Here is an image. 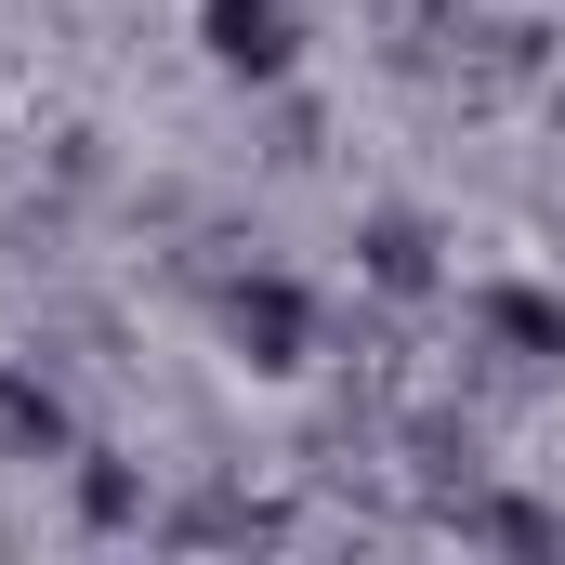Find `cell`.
<instances>
[{
  "mask_svg": "<svg viewBox=\"0 0 565 565\" xmlns=\"http://www.w3.org/2000/svg\"><path fill=\"white\" fill-rule=\"evenodd\" d=\"M237 355H250V369H302V289L289 277L237 289Z\"/></svg>",
  "mask_w": 565,
  "mask_h": 565,
  "instance_id": "2",
  "label": "cell"
},
{
  "mask_svg": "<svg viewBox=\"0 0 565 565\" xmlns=\"http://www.w3.org/2000/svg\"><path fill=\"white\" fill-rule=\"evenodd\" d=\"M198 40H211V66H224V79H289L302 13H289V0H198Z\"/></svg>",
  "mask_w": 565,
  "mask_h": 565,
  "instance_id": "1",
  "label": "cell"
},
{
  "mask_svg": "<svg viewBox=\"0 0 565 565\" xmlns=\"http://www.w3.org/2000/svg\"><path fill=\"white\" fill-rule=\"evenodd\" d=\"M369 264H382L395 289H422V237H408V224H382V237H369Z\"/></svg>",
  "mask_w": 565,
  "mask_h": 565,
  "instance_id": "5",
  "label": "cell"
},
{
  "mask_svg": "<svg viewBox=\"0 0 565 565\" xmlns=\"http://www.w3.org/2000/svg\"><path fill=\"white\" fill-rule=\"evenodd\" d=\"M487 329H500L513 355H565V302L553 289H487Z\"/></svg>",
  "mask_w": 565,
  "mask_h": 565,
  "instance_id": "3",
  "label": "cell"
},
{
  "mask_svg": "<svg viewBox=\"0 0 565 565\" xmlns=\"http://www.w3.org/2000/svg\"><path fill=\"white\" fill-rule=\"evenodd\" d=\"M0 434H13V447H66V408H53L40 382H0Z\"/></svg>",
  "mask_w": 565,
  "mask_h": 565,
  "instance_id": "4",
  "label": "cell"
}]
</instances>
